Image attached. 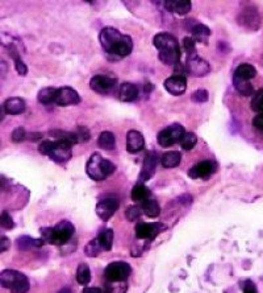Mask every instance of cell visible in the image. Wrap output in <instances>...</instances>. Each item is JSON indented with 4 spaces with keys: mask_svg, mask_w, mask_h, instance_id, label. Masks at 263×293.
Masks as SVG:
<instances>
[{
    "mask_svg": "<svg viewBox=\"0 0 263 293\" xmlns=\"http://www.w3.org/2000/svg\"><path fill=\"white\" fill-rule=\"evenodd\" d=\"M38 152L46 155L55 163H66L73 156V144L67 140L57 139V140H45L38 145Z\"/></svg>",
    "mask_w": 263,
    "mask_h": 293,
    "instance_id": "277c9868",
    "label": "cell"
},
{
    "mask_svg": "<svg viewBox=\"0 0 263 293\" xmlns=\"http://www.w3.org/2000/svg\"><path fill=\"white\" fill-rule=\"evenodd\" d=\"M138 87L134 83L131 82H124L121 83L120 90H119V98L123 102H133L138 98Z\"/></svg>",
    "mask_w": 263,
    "mask_h": 293,
    "instance_id": "ffe728a7",
    "label": "cell"
},
{
    "mask_svg": "<svg viewBox=\"0 0 263 293\" xmlns=\"http://www.w3.org/2000/svg\"><path fill=\"white\" fill-rule=\"evenodd\" d=\"M29 280H28L25 275H24L20 280H17V282L12 286V288L9 291H11V293H26L29 291Z\"/></svg>",
    "mask_w": 263,
    "mask_h": 293,
    "instance_id": "8d00e7d4",
    "label": "cell"
},
{
    "mask_svg": "<svg viewBox=\"0 0 263 293\" xmlns=\"http://www.w3.org/2000/svg\"><path fill=\"white\" fill-rule=\"evenodd\" d=\"M99 40H100L103 49L108 54H112L117 58L129 56L133 50L132 38L127 34H123L120 30L112 28V26L103 28L100 34H99Z\"/></svg>",
    "mask_w": 263,
    "mask_h": 293,
    "instance_id": "6da1fadb",
    "label": "cell"
},
{
    "mask_svg": "<svg viewBox=\"0 0 263 293\" xmlns=\"http://www.w3.org/2000/svg\"><path fill=\"white\" fill-rule=\"evenodd\" d=\"M55 104H58L61 107H69V106H75V104L81 103V97L77 93V90L73 87L65 86V87H59L57 90V97H55Z\"/></svg>",
    "mask_w": 263,
    "mask_h": 293,
    "instance_id": "9c48e42d",
    "label": "cell"
},
{
    "mask_svg": "<svg viewBox=\"0 0 263 293\" xmlns=\"http://www.w3.org/2000/svg\"><path fill=\"white\" fill-rule=\"evenodd\" d=\"M238 21L241 25L246 26L249 29L257 30L261 25V16L257 11V8H244L240 16H238Z\"/></svg>",
    "mask_w": 263,
    "mask_h": 293,
    "instance_id": "8fae6325",
    "label": "cell"
},
{
    "mask_svg": "<svg viewBox=\"0 0 263 293\" xmlns=\"http://www.w3.org/2000/svg\"><path fill=\"white\" fill-rule=\"evenodd\" d=\"M163 4L167 11L174 12L176 15H187L192 8V3L190 0H168Z\"/></svg>",
    "mask_w": 263,
    "mask_h": 293,
    "instance_id": "d6986e66",
    "label": "cell"
},
{
    "mask_svg": "<svg viewBox=\"0 0 263 293\" xmlns=\"http://www.w3.org/2000/svg\"><path fill=\"white\" fill-rule=\"evenodd\" d=\"M115 82L116 81L114 78L108 77V75L98 74L91 78L90 87H91V90H94V91H96L99 94H108L114 89Z\"/></svg>",
    "mask_w": 263,
    "mask_h": 293,
    "instance_id": "5bb4252c",
    "label": "cell"
},
{
    "mask_svg": "<svg viewBox=\"0 0 263 293\" xmlns=\"http://www.w3.org/2000/svg\"><path fill=\"white\" fill-rule=\"evenodd\" d=\"M157 164H158V156L155 152H149L145 156V160H143L142 164V169H141V173H139V184L147 181L150 178L153 177L154 173H155V169H157Z\"/></svg>",
    "mask_w": 263,
    "mask_h": 293,
    "instance_id": "4fadbf2b",
    "label": "cell"
},
{
    "mask_svg": "<svg viewBox=\"0 0 263 293\" xmlns=\"http://www.w3.org/2000/svg\"><path fill=\"white\" fill-rule=\"evenodd\" d=\"M191 33H192V38L197 42H207L208 37L211 36V29L204 24H195L191 28Z\"/></svg>",
    "mask_w": 263,
    "mask_h": 293,
    "instance_id": "d4e9b609",
    "label": "cell"
},
{
    "mask_svg": "<svg viewBox=\"0 0 263 293\" xmlns=\"http://www.w3.org/2000/svg\"><path fill=\"white\" fill-rule=\"evenodd\" d=\"M44 239H34V238L24 235V237L18 238L17 239V249L20 250V251H26V250L41 247V246H44Z\"/></svg>",
    "mask_w": 263,
    "mask_h": 293,
    "instance_id": "cb8c5ba5",
    "label": "cell"
},
{
    "mask_svg": "<svg viewBox=\"0 0 263 293\" xmlns=\"http://www.w3.org/2000/svg\"><path fill=\"white\" fill-rule=\"evenodd\" d=\"M9 247H11V241L3 235L1 239H0V253H5Z\"/></svg>",
    "mask_w": 263,
    "mask_h": 293,
    "instance_id": "7dc6e473",
    "label": "cell"
},
{
    "mask_svg": "<svg viewBox=\"0 0 263 293\" xmlns=\"http://www.w3.org/2000/svg\"><path fill=\"white\" fill-rule=\"evenodd\" d=\"M40 233L41 239H44V242H46L49 245L65 246L74 237L75 227L69 221H61L54 227H44V229H41Z\"/></svg>",
    "mask_w": 263,
    "mask_h": 293,
    "instance_id": "3957f363",
    "label": "cell"
},
{
    "mask_svg": "<svg viewBox=\"0 0 263 293\" xmlns=\"http://www.w3.org/2000/svg\"><path fill=\"white\" fill-rule=\"evenodd\" d=\"M8 49V53H9V56L12 57V59H13V62H15V67H16V71H17L18 74L20 75H26V73H28V67H26V65L24 63V61L21 59V57H20V53H18V49L16 48L15 45L12 44H8L5 45Z\"/></svg>",
    "mask_w": 263,
    "mask_h": 293,
    "instance_id": "7402d4cb",
    "label": "cell"
},
{
    "mask_svg": "<svg viewBox=\"0 0 263 293\" xmlns=\"http://www.w3.org/2000/svg\"><path fill=\"white\" fill-rule=\"evenodd\" d=\"M145 147V139L142 134L135 130H131L127 134V149L131 153H137Z\"/></svg>",
    "mask_w": 263,
    "mask_h": 293,
    "instance_id": "e0dca14e",
    "label": "cell"
},
{
    "mask_svg": "<svg viewBox=\"0 0 263 293\" xmlns=\"http://www.w3.org/2000/svg\"><path fill=\"white\" fill-rule=\"evenodd\" d=\"M241 288L242 291H244V293H258L256 286H254L250 280H246L244 284H241Z\"/></svg>",
    "mask_w": 263,
    "mask_h": 293,
    "instance_id": "f6af8a7d",
    "label": "cell"
},
{
    "mask_svg": "<svg viewBox=\"0 0 263 293\" xmlns=\"http://www.w3.org/2000/svg\"><path fill=\"white\" fill-rule=\"evenodd\" d=\"M91 280V271H90V267H88L86 263H81L78 266L77 270V282L81 284V286H87L88 283Z\"/></svg>",
    "mask_w": 263,
    "mask_h": 293,
    "instance_id": "1f68e13d",
    "label": "cell"
},
{
    "mask_svg": "<svg viewBox=\"0 0 263 293\" xmlns=\"http://www.w3.org/2000/svg\"><path fill=\"white\" fill-rule=\"evenodd\" d=\"M103 250L102 245H100V242H99L98 238L95 239H92L87 243V246L84 247V254L88 256V258H95L100 254V251Z\"/></svg>",
    "mask_w": 263,
    "mask_h": 293,
    "instance_id": "836d02e7",
    "label": "cell"
},
{
    "mask_svg": "<svg viewBox=\"0 0 263 293\" xmlns=\"http://www.w3.org/2000/svg\"><path fill=\"white\" fill-rule=\"evenodd\" d=\"M75 135H77L79 143L81 141H87L90 139V132H88L87 128H83V127H79L77 132H75Z\"/></svg>",
    "mask_w": 263,
    "mask_h": 293,
    "instance_id": "ee69618b",
    "label": "cell"
},
{
    "mask_svg": "<svg viewBox=\"0 0 263 293\" xmlns=\"http://www.w3.org/2000/svg\"><path fill=\"white\" fill-rule=\"evenodd\" d=\"M24 275L21 272L15 271V270H4L1 274H0V286L3 288H7V290H11L12 286L15 284L17 280L22 278Z\"/></svg>",
    "mask_w": 263,
    "mask_h": 293,
    "instance_id": "44dd1931",
    "label": "cell"
},
{
    "mask_svg": "<svg viewBox=\"0 0 263 293\" xmlns=\"http://www.w3.org/2000/svg\"><path fill=\"white\" fill-rule=\"evenodd\" d=\"M11 139L13 143H21L22 140H25L26 139L25 130H24L22 127H17V128H15L11 135Z\"/></svg>",
    "mask_w": 263,
    "mask_h": 293,
    "instance_id": "7bdbcfd3",
    "label": "cell"
},
{
    "mask_svg": "<svg viewBox=\"0 0 263 293\" xmlns=\"http://www.w3.org/2000/svg\"><path fill=\"white\" fill-rule=\"evenodd\" d=\"M233 86L234 89L237 90L238 93L244 95V97H250V95H254V87L249 81L246 79H242L237 75H233Z\"/></svg>",
    "mask_w": 263,
    "mask_h": 293,
    "instance_id": "603a6c76",
    "label": "cell"
},
{
    "mask_svg": "<svg viewBox=\"0 0 263 293\" xmlns=\"http://www.w3.org/2000/svg\"><path fill=\"white\" fill-rule=\"evenodd\" d=\"M154 46L158 49V57L161 62L168 66H176L182 57L179 42L172 34L170 33H158L153 40Z\"/></svg>",
    "mask_w": 263,
    "mask_h": 293,
    "instance_id": "7a4b0ae2",
    "label": "cell"
},
{
    "mask_svg": "<svg viewBox=\"0 0 263 293\" xmlns=\"http://www.w3.org/2000/svg\"><path fill=\"white\" fill-rule=\"evenodd\" d=\"M186 134V131L183 128L182 124H172V126H168L167 128L162 130L157 136L158 144L163 147V148H167V147H171L172 144L175 143H180V139L183 137V135Z\"/></svg>",
    "mask_w": 263,
    "mask_h": 293,
    "instance_id": "8992f818",
    "label": "cell"
},
{
    "mask_svg": "<svg viewBox=\"0 0 263 293\" xmlns=\"http://www.w3.org/2000/svg\"><path fill=\"white\" fill-rule=\"evenodd\" d=\"M143 213L149 217V218H155L158 215L161 214V206L155 200H151V198H147L146 201H143L142 205H141Z\"/></svg>",
    "mask_w": 263,
    "mask_h": 293,
    "instance_id": "4316f807",
    "label": "cell"
},
{
    "mask_svg": "<svg viewBox=\"0 0 263 293\" xmlns=\"http://www.w3.org/2000/svg\"><path fill=\"white\" fill-rule=\"evenodd\" d=\"M82 293H103L100 288H84Z\"/></svg>",
    "mask_w": 263,
    "mask_h": 293,
    "instance_id": "c3c4849f",
    "label": "cell"
},
{
    "mask_svg": "<svg viewBox=\"0 0 263 293\" xmlns=\"http://www.w3.org/2000/svg\"><path fill=\"white\" fill-rule=\"evenodd\" d=\"M186 73L192 77H196V78H201V77H205L211 73V65L208 63V61H205L204 58L199 56L187 57Z\"/></svg>",
    "mask_w": 263,
    "mask_h": 293,
    "instance_id": "ba28073f",
    "label": "cell"
},
{
    "mask_svg": "<svg viewBox=\"0 0 263 293\" xmlns=\"http://www.w3.org/2000/svg\"><path fill=\"white\" fill-rule=\"evenodd\" d=\"M98 144L100 148L107 149V151H111V149L115 148V144H116V137L112 132L110 131H104L100 134L98 139Z\"/></svg>",
    "mask_w": 263,
    "mask_h": 293,
    "instance_id": "f1b7e54d",
    "label": "cell"
},
{
    "mask_svg": "<svg viewBox=\"0 0 263 293\" xmlns=\"http://www.w3.org/2000/svg\"><path fill=\"white\" fill-rule=\"evenodd\" d=\"M132 200L134 202H143L146 201L150 196V190L143 184H137L134 188L132 189Z\"/></svg>",
    "mask_w": 263,
    "mask_h": 293,
    "instance_id": "4dcf8cb0",
    "label": "cell"
},
{
    "mask_svg": "<svg viewBox=\"0 0 263 293\" xmlns=\"http://www.w3.org/2000/svg\"><path fill=\"white\" fill-rule=\"evenodd\" d=\"M253 126L256 127L257 130L263 131V114H258L253 119Z\"/></svg>",
    "mask_w": 263,
    "mask_h": 293,
    "instance_id": "bcb514c9",
    "label": "cell"
},
{
    "mask_svg": "<svg viewBox=\"0 0 263 293\" xmlns=\"http://www.w3.org/2000/svg\"><path fill=\"white\" fill-rule=\"evenodd\" d=\"M116 171L114 163H111L110 160H106L102 155L94 153L86 165V172L88 177L92 178L94 181H102L108 176H111Z\"/></svg>",
    "mask_w": 263,
    "mask_h": 293,
    "instance_id": "5b68a950",
    "label": "cell"
},
{
    "mask_svg": "<svg viewBox=\"0 0 263 293\" xmlns=\"http://www.w3.org/2000/svg\"><path fill=\"white\" fill-rule=\"evenodd\" d=\"M58 293H71V291H70L69 288H63V290H61V291H59Z\"/></svg>",
    "mask_w": 263,
    "mask_h": 293,
    "instance_id": "681fc988",
    "label": "cell"
},
{
    "mask_svg": "<svg viewBox=\"0 0 263 293\" xmlns=\"http://www.w3.org/2000/svg\"><path fill=\"white\" fill-rule=\"evenodd\" d=\"M57 90L58 89H55V87H44L42 90H40L37 99L42 104L54 103L55 97H57Z\"/></svg>",
    "mask_w": 263,
    "mask_h": 293,
    "instance_id": "f546056e",
    "label": "cell"
},
{
    "mask_svg": "<svg viewBox=\"0 0 263 293\" xmlns=\"http://www.w3.org/2000/svg\"><path fill=\"white\" fill-rule=\"evenodd\" d=\"M217 169V165H216L213 161L211 160H205V161H201V163L196 164L194 167L191 168L190 171H188V176L191 178H208L209 176H212L213 173Z\"/></svg>",
    "mask_w": 263,
    "mask_h": 293,
    "instance_id": "7c38bea8",
    "label": "cell"
},
{
    "mask_svg": "<svg viewBox=\"0 0 263 293\" xmlns=\"http://www.w3.org/2000/svg\"><path fill=\"white\" fill-rule=\"evenodd\" d=\"M135 237L141 239V241H153L154 238L157 237L162 230H163V225L162 223H145L139 222L135 226Z\"/></svg>",
    "mask_w": 263,
    "mask_h": 293,
    "instance_id": "30bf717a",
    "label": "cell"
},
{
    "mask_svg": "<svg viewBox=\"0 0 263 293\" xmlns=\"http://www.w3.org/2000/svg\"><path fill=\"white\" fill-rule=\"evenodd\" d=\"M164 89L167 90L171 95H175V97L183 95L187 90L186 77H182V75H172V77H170V78H167L164 81Z\"/></svg>",
    "mask_w": 263,
    "mask_h": 293,
    "instance_id": "2e32d148",
    "label": "cell"
},
{
    "mask_svg": "<svg viewBox=\"0 0 263 293\" xmlns=\"http://www.w3.org/2000/svg\"><path fill=\"white\" fill-rule=\"evenodd\" d=\"M143 213L142 208H138V206H129L125 215H127V219L128 221H135L141 217V214Z\"/></svg>",
    "mask_w": 263,
    "mask_h": 293,
    "instance_id": "b9f144b4",
    "label": "cell"
},
{
    "mask_svg": "<svg viewBox=\"0 0 263 293\" xmlns=\"http://www.w3.org/2000/svg\"><path fill=\"white\" fill-rule=\"evenodd\" d=\"M182 161V155L178 151H170V152L164 153L161 159V164L163 165V168H175L178 167Z\"/></svg>",
    "mask_w": 263,
    "mask_h": 293,
    "instance_id": "484cf974",
    "label": "cell"
},
{
    "mask_svg": "<svg viewBox=\"0 0 263 293\" xmlns=\"http://www.w3.org/2000/svg\"><path fill=\"white\" fill-rule=\"evenodd\" d=\"M98 239L100 242V245H102L103 250L110 251L112 249V246H114V231L111 230V229H106V230H103L99 234Z\"/></svg>",
    "mask_w": 263,
    "mask_h": 293,
    "instance_id": "d6a6232c",
    "label": "cell"
},
{
    "mask_svg": "<svg viewBox=\"0 0 263 293\" xmlns=\"http://www.w3.org/2000/svg\"><path fill=\"white\" fill-rule=\"evenodd\" d=\"M197 143V136L194 134V132H186L183 135V137L180 139V145L183 147V149L186 151H190L196 145Z\"/></svg>",
    "mask_w": 263,
    "mask_h": 293,
    "instance_id": "e575fe53",
    "label": "cell"
},
{
    "mask_svg": "<svg viewBox=\"0 0 263 293\" xmlns=\"http://www.w3.org/2000/svg\"><path fill=\"white\" fill-rule=\"evenodd\" d=\"M132 268L125 262H114L107 266L104 270V276L108 282H125L131 276Z\"/></svg>",
    "mask_w": 263,
    "mask_h": 293,
    "instance_id": "52a82bcc",
    "label": "cell"
},
{
    "mask_svg": "<svg viewBox=\"0 0 263 293\" xmlns=\"http://www.w3.org/2000/svg\"><path fill=\"white\" fill-rule=\"evenodd\" d=\"M127 290H128V286H127L125 282H108V284L106 286V290L103 293H125Z\"/></svg>",
    "mask_w": 263,
    "mask_h": 293,
    "instance_id": "d590c367",
    "label": "cell"
},
{
    "mask_svg": "<svg viewBox=\"0 0 263 293\" xmlns=\"http://www.w3.org/2000/svg\"><path fill=\"white\" fill-rule=\"evenodd\" d=\"M0 226L3 227V229H7V230H11L15 226V223H13V219L7 212H3L1 215H0Z\"/></svg>",
    "mask_w": 263,
    "mask_h": 293,
    "instance_id": "60d3db41",
    "label": "cell"
},
{
    "mask_svg": "<svg viewBox=\"0 0 263 293\" xmlns=\"http://www.w3.org/2000/svg\"><path fill=\"white\" fill-rule=\"evenodd\" d=\"M183 48L187 52L188 57H195L196 54V41L192 37H186L183 40Z\"/></svg>",
    "mask_w": 263,
    "mask_h": 293,
    "instance_id": "f35d334b",
    "label": "cell"
},
{
    "mask_svg": "<svg viewBox=\"0 0 263 293\" xmlns=\"http://www.w3.org/2000/svg\"><path fill=\"white\" fill-rule=\"evenodd\" d=\"M191 99H192V102H195V103H204V102H207V100L209 99V94L207 90L199 89L192 93Z\"/></svg>",
    "mask_w": 263,
    "mask_h": 293,
    "instance_id": "ab89813d",
    "label": "cell"
},
{
    "mask_svg": "<svg viewBox=\"0 0 263 293\" xmlns=\"http://www.w3.org/2000/svg\"><path fill=\"white\" fill-rule=\"evenodd\" d=\"M25 107V100L20 97L8 98L3 104L4 111H5V114H8V115H18V114L24 112Z\"/></svg>",
    "mask_w": 263,
    "mask_h": 293,
    "instance_id": "ac0fdd59",
    "label": "cell"
},
{
    "mask_svg": "<svg viewBox=\"0 0 263 293\" xmlns=\"http://www.w3.org/2000/svg\"><path fill=\"white\" fill-rule=\"evenodd\" d=\"M252 108L253 111L258 112V114H263V89L258 90L252 99Z\"/></svg>",
    "mask_w": 263,
    "mask_h": 293,
    "instance_id": "74e56055",
    "label": "cell"
},
{
    "mask_svg": "<svg viewBox=\"0 0 263 293\" xmlns=\"http://www.w3.org/2000/svg\"><path fill=\"white\" fill-rule=\"evenodd\" d=\"M234 75H237V77L242 79H246V81H250L257 75V69L250 63H242L236 69Z\"/></svg>",
    "mask_w": 263,
    "mask_h": 293,
    "instance_id": "83f0119b",
    "label": "cell"
},
{
    "mask_svg": "<svg viewBox=\"0 0 263 293\" xmlns=\"http://www.w3.org/2000/svg\"><path fill=\"white\" fill-rule=\"evenodd\" d=\"M119 201L116 198H107V200L100 201L96 205V214L99 215V218H102L103 221H108L114 217L115 213L119 209Z\"/></svg>",
    "mask_w": 263,
    "mask_h": 293,
    "instance_id": "9a60e30c",
    "label": "cell"
}]
</instances>
